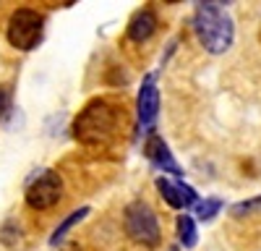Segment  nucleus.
I'll list each match as a JSON object with an SVG mask.
<instances>
[{"instance_id":"f257e3e1","label":"nucleus","mask_w":261,"mask_h":251,"mask_svg":"<svg viewBox=\"0 0 261 251\" xmlns=\"http://www.w3.org/2000/svg\"><path fill=\"white\" fill-rule=\"evenodd\" d=\"M193 32H196L199 45L206 53H212V55L227 53L235 39V24H232V16L225 11V3H214V0L196 3Z\"/></svg>"},{"instance_id":"f03ea898","label":"nucleus","mask_w":261,"mask_h":251,"mask_svg":"<svg viewBox=\"0 0 261 251\" xmlns=\"http://www.w3.org/2000/svg\"><path fill=\"white\" fill-rule=\"evenodd\" d=\"M118 129V113L107 99H92L73 118V139L81 144H105Z\"/></svg>"},{"instance_id":"7ed1b4c3","label":"nucleus","mask_w":261,"mask_h":251,"mask_svg":"<svg viewBox=\"0 0 261 251\" xmlns=\"http://www.w3.org/2000/svg\"><path fill=\"white\" fill-rule=\"evenodd\" d=\"M123 228H125V233L134 238L136 243H141L146 248H154L162 241L160 220L154 215V209H151L144 199H136V202H130L125 207V212H123Z\"/></svg>"},{"instance_id":"20e7f679","label":"nucleus","mask_w":261,"mask_h":251,"mask_svg":"<svg viewBox=\"0 0 261 251\" xmlns=\"http://www.w3.org/2000/svg\"><path fill=\"white\" fill-rule=\"evenodd\" d=\"M6 37L21 53L34 50L42 42V37H45V16L34 8H16L8 18Z\"/></svg>"},{"instance_id":"39448f33","label":"nucleus","mask_w":261,"mask_h":251,"mask_svg":"<svg viewBox=\"0 0 261 251\" xmlns=\"http://www.w3.org/2000/svg\"><path fill=\"white\" fill-rule=\"evenodd\" d=\"M63 196V178L50 170V167H45V170H37L29 181H27V204L32 209H37V212H45V209H53Z\"/></svg>"},{"instance_id":"423d86ee","label":"nucleus","mask_w":261,"mask_h":251,"mask_svg":"<svg viewBox=\"0 0 261 251\" xmlns=\"http://www.w3.org/2000/svg\"><path fill=\"white\" fill-rule=\"evenodd\" d=\"M136 115H139V134L144 136L154 134V123L160 115V89L154 84V73L144 76L141 81L139 99H136Z\"/></svg>"},{"instance_id":"0eeeda50","label":"nucleus","mask_w":261,"mask_h":251,"mask_svg":"<svg viewBox=\"0 0 261 251\" xmlns=\"http://www.w3.org/2000/svg\"><path fill=\"white\" fill-rule=\"evenodd\" d=\"M144 155H146V160H149L151 165L157 167V170L170 173L175 181L183 178V167L175 162V157H172L167 141H165L160 134H149V136L144 139Z\"/></svg>"},{"instance_id":"6e6552de","label":"nucleus","mask_w":261,"mask_h":251,"mask_svg":"<svg viewBox=\"0 0 261 251\" xmlns=\"http://www.w3.org/2000/svg\"><path fill=\"white\" fill-rule=\"evenodd\" d=\"M154 186H157V191L162 194V199H165L172 209H183V212H186L188 207H196V202H199L196 191H193L188 183H183V181H170V178L160 175V178L154 181Z\"/></svg>"},{"instance_id":"1a4fd4ad","label":"nucleus","mask_w":261,"mask_h":251,"mask_svg":"<svg viewBox=\"0 0 261 251\" xmlns=\"http://www.w3.org/2000/svg\"><path fill=\"white\" fill-rule=\"evenodd\" d=\"M154 32H157V16L151 8H141L130 16V21H128V39L130 42L141 45V42L154 37Z\"/></svg>"},{"instance_id":"9d476101","label":"nucleus","mask_w":261,"mask_h":251,"mask_svg":"<svg viewBox=\"0 0 261 251\" xmlns=\"http://www.w3.org/2000/svg\"><path fill=\"white\" fill-rule=\"evenodd\" d=\"M89 212H92L89 207L73 209V212H71L68 217H65V220H63V222H60V225H58V228L53 230V236H50V246H58V243H60V241H63L65 236H68L71 230H73V228H76V225H79V222H81V220H84L86 215H89Z\"/></svg>"},{"instance_id":"9b49d317","label":"nucleus","mask_w":261,"mask_h":251,"mask_svg":"<svg viewBox=\"0 0 261 251\" xmlns=\"http://www.w3.org/2000/svg\"><path fill=\"white\" fill-rule=\"evenodd\" d=\"M175 230H178V243L183 248H193L196 246V236H199V233H196V222H193L191 215H178Z\"/></svg>"},{"instance_id":"f8f14e48","label":"nucleus","mask_w":261,"mask_h":251,"mask_svg":"<svg viewBox=\"0 0 261 251\" xmlns=\"http://www.w3.org/2000/svg\"><path fill=\"white\" fill-rule=\"evenodd\" d=\"M256 212H261V194H258V196H253V199L238 202V204H232V207H230V215H232L235 220L248 217V215H256Z\"/></svg>"},{"instance_id":"ddd939ff","label":"nucleus","mask_w":261,"mask_h":251,"mask_svg":"<svg viewBox=\"0 0 261 251\" xmlns=\"http://www.w3.org/2000/svg\"><path fill=\"white\" fill-rule=\"evenodd\" d=\"M222 209V199H204V202H196V215H199V220L209 222L214 215H220Z\"/></svg>"},{"instance_id":"4468645a","label":"nucleus","mask_w":261,"mask_h":251,"mask_svg":"<svg viewBox=\"0 0 261 251\" xmlns=\"http://www.w3.org/2000/svg\"><path fill=\"white\" fill-rule=\"evenodd\" d=\"M11 105H13V94L8 84H0V118H6L11 113Z\"/></svg>"},{"instance_id":"2eb2a0df","label":"nucleus","mask_w":261,"mask_h":251,"mask_svg":"<svg viewBox=\"0 0 261 251\" xmlns=\"http://www.w3.org/2000/svg\"><path fill=\"white\" fill-rule=\"evenodd\" d=\"M258 39H261V32H258Z\"/></svg>"}]
</instances>
